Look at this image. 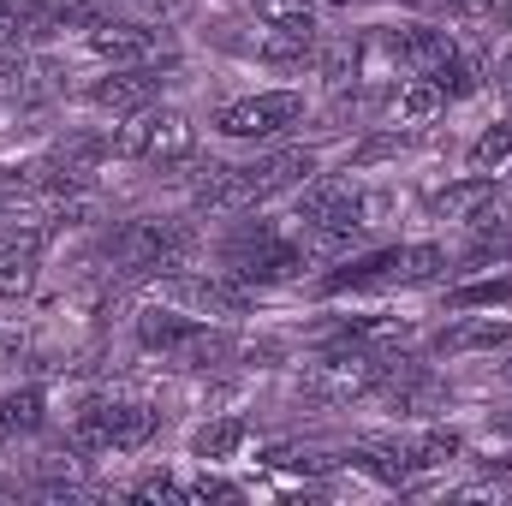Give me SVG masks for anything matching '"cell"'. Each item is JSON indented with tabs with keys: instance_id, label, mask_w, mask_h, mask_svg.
<instances>
[{
	"instance_id": "cell-8",
	"label": "cell",
	"mask_w": 512,
	"mask_h": 506,
	"mask_svg": "<svg viewBox=\"0 0 512 506\" xmlns=\"http://www.w3.org/2000/svg\"><path fill=\"white\" fill-rule=\"evenodd\" d=\"M304 120V96L298 90H262V96H245V102H227L215 114V131L221 137H245V143H268L280 131H292Z\"/></svg>"
},
{
	"instance_id": "cell-16",
	"label": "cell",
	"mask_w": 512,
	"mask_h": 506,
	"mask_svg": "<svg viewBox=\"0 0 512 506\" xmlns=\"http://www.w3.org/2000/svg\"><path fill=\"white\" fill-rule=\"evenodd\" d=\"M507 346H512V322H507V316H471V322H459V328H447V334L435 340V352H441V358L507 352Z\"/></svg>"
},
{
	"instance_id": "cell-7",
	"label": "cell",
	"mask_w": 512,
	"mask_h": 506,
	"mask_svg": "<svg viewBox=\"0 0 512 506\" xmlns=\"http://www.w3.org/2000/svg\"><path fill=\"white\" fill-rule=\"evenodd\" d=\"M191 149H197V126H191V114H179V108H143V114H126L120 131H114V155H120V161L179 167V161H191Z\"/></svg>"
},
{
	"instance_id": "cell-26",
	"label": "cell",
	"mask_w": 512,
	"mask_h": 506,
	"mask_svg": "<svg viewBox=\"0 0 512 506\" xmlns=\"http://www.w3.org/2000/svg\"><path fill=\"white\" fill-rule=\"evenodd\" d=\"M477 84H483V78H477V66H471L465 54H453V60L435 72V90H441L447 102H465V96H477Z\"/></svg>"
},
{
	"instance_id": "cell-17",
	"label": "cell",
	"mask_w": 512,
	"mask_h": 506,
	"mask_svg": "<svg viewBox=\"0 0 512 506\" xmlns=\"http://www.w3.org/2000/svg\"><path fill=\"white\" fill-rule=\"evenodd\" d=\"M489 203H495V179H489V173H471V179L435 191V197H429V215H441V221H477Z\"/></svg>"
},
{
	"instance_id": "cell-6",
	"label": "cell",
	"mask_w": 512,
	"mask_h": 506,
	"mask_svg": "<svg viewBox=\"0 0 512 506\" xmlns=\"http://www.w3.org/2000/svg\"><path fill=\"white\" fill-rule=\"evenodd\" d=\"M191 233L179 221H161V215H143V221H126L114 239H108V262L120 274H179L191 262Z\"/></svg>"
},
{
	"instance_id": "cell-5",
	"label": "cell",
	"mask_w": 512,
	"mask_h": 506,
	"mask_svg": "<svg viewBox=\"0 0 512 506\" xmlns=\"http://www.w3.org/2000/svg\"><path fill=\"white\" fill-rule=\"evenodd\" d=\"M393 364V352H370V346H328L304 376H298V399L310 405H346V399H364L376 393Z\"/></svg>"
},
{
	"instance_id": "cell-11",
	"label": "cell",
	"mask_w": 512,
	"mask_h": 506,
	"mask_svg": "<svg viewBox=\"0 0 512 506\" xmlns=\"http://www.w3.org/2000/svg\"><path fill=\"white\" fill-rule=\"evenodd\" d=\"M84 42H90L96 60H114V66L155 60V48H161V36H155L149 24H120V18H96V24L84 30Z\"/></svg>"
},
{
	"instance_id": "cell-12",
	"label": "cell",
	"mask_w": 512,
	"mask_h": 506,
	"mask_svg": "<svg viewBox=\"0 0 512 506\" xmlns=\"http://www.w3.org/2000/svg\"><path fill=\"white\" fill-rule=\"evenodd\" d=\"M48 239H54L48 227H30V233H18V239H6V245H0V298H24V292L36 286Z\"/></svg>"
},
{
	"instance_id": "cell-28",
	"label": "cell",
	"mask_w": 512,
	"mask_h": 506,
	"mask_svg": "<svg viewBox=\"0 0 512 506\" xmlns=\"http://www.w3.org/2000/svg\"><path fill=\"white\" fill-rule=\"evenodd\" d=\"M0 96H36V60L30 54H0Z\"/></svg>"
},
{
	"instance_id": "cell-9",
	"label": "cell",
	"mask_w": 512,
	"mask_h": 506,
	"mask_svg": "<svg viewBox=\"0 0 512 506\" xmlns=\"http://www.w3.org/2000/svg\"><path fill=\"white\" fill-rule=\"evenodd\" d=\"M161 298L191 310V316H245L256 298V286H245L239 274H167Z\"/></svg>"
},
{
	"instance_id": "cell-2",
	"label": "cell",
	"mask_w": 512,
	"mask_h": 506,
	"mask_svg": "<svg viewBox=\"0 0 512 506\" xmlns=\"http://www.w3.org/2000/svg\"><path fill=\"white\" fill-rule=\"evenodd\" d=\"M161 429V411L143 405V399H114V393H96L78 405L72 417V447L78 453H137L149 447Z\"/></svg>"
},
{
	"instance_id": "cell-20",
	"label": "cell",
	"mask_w": 512,
	"mask_h": 506,
	"mask_svg": "<svg viewBox=\"0 0 512 506\" xmlns=\"http://www.w3.org/2000/svg\"><path fill=\"white\" fill-rule=\"evenodd\" d=\"M239 447H245V417H215V423H203V429L191 435V459H203V465L233 459Z\"/></svg>"
},
{
	"instance_id": "cell-31",
	"label": "cell",
	"mask_w": 512,
	"mask_h": 506,
	"mask_svg": "<svg viewBox=\"0 0 512 506\" xmlns=\"http://www.w3.org/2000/svg\"><path fill=\"white\" fill-rule=\"evenodd\" d=\"M507 376H512V364H507Z\"/></svg>"
},
{
	"instance_id": "cell-1",
	"label": "cell",
	"mask_w": 512,
	"mask_h": 506,
	"mask_svg": "<svg viewBox=\"0 0 512 506\" xmlns=\"http://www.w3.org/2000/svg\"><path fill=\"white\" fill-rule=\"evenodd\" d=\"M316 173V149H268V155H256L245 167H209V179L197 185V209H209V215H233V209H251L262 197H274V191H292V185H304Z\"/></svg>"
},
{
	"instance_id": "cell-30",
	"label": "cell",
	"mask_w": 512,
	"mask_h": 506,
	"mask_svg": "<svg viewBox=\"0 0 512 506\" xmlns=\"http://www.w3.org/2000/svg\"><path fill=\"white\" fill-rule=\"evenodd\" d=\"M24 346H30V334H24L18 322H0V364H18Z\"/></svg>"
},
{
	"instance_id": "cell-21",
	"label": "cell",
	"mask_w": 512,
	"mask_h": 506,
	"mask_svg": "<svg viewBox=\"0 0 512 506\" xmlns=\"http://www.w3.org/2000/svg\"><path fill=\"white\" fill-rule=\"evenodd\" d=\"M507 304H512V274H489V280H471V286L447 292V310H507Z\"/></svg>"
},
{
	"instance_id": "cell-29",
	"label": "cell",
	"mask_w": 512,
	"mask_h": 506,
	"mask_svg": "<svg viewBox=\"0 0 512 506\" xmlns=\"http://www.w3.org/2000/svg\"><path fill=\"white\" fill-rule=\"evenodd\" d=\"M191 489V501H239L245 489L239 483H221V477H197V483H185Z\"/></svg>"
},
{
	"instance_id": "cell-14",
	"label": "cell",
	"mask_w": 512,
	"mask_h": 506,
	"mask_svg": "<svg viewBox=\"0 0 512 506\" xmlns=\"http://www.w3.org/2000/svg\"><path fill=\"white\" fill-rule=\"evenodd\" d=\"M453 54H459L453 36L435 30V24H405L399 30V66H405V78H435Z\"/></svg>"
},
{
	"instance_id": "cell-3",
	"label": "cell",
	"mask_w": 512,
	"mask_h": 506,
	"mask_svg": "<svg viewBox=\"0 0 512 506\" xmlns=\"http://www.w3.org/2000/svg\"><path fill=\"white\" fill-rule=\"evenodd\" d=\"M227 274H239L245 286H280V280H298L316 256L304 251V239H286L280 221H245L227 245H221Z\"/></svg>"
},
{
	"instance_id": "cell-27",
	"label": "cell",
	"mask_w": 512,
	"mask_h": 506,
	"mask_svg": "<svg viewBox=\"0 0 512 506\" xmlns=\"http://www.w3.org/2000/svg\"><path fill=\"white\" fill-rule=\"evenodd\" d=\"M262 459L274 471H334L340 465V453H316V447H268Z\"/></svg>"
},
{
	"instance_id": "cell-13",
	"label": "cell",
	"mask_w": 512,
	"mask_h": 506,
	"mask_svg": "<svg viewBox=\"0 0 512 506\" xmlns=\"http://www.w3.org/2000/svg\"><path fill=\"white\" fill-rule=\"evenodd\" d=\"M197 328H203V316H191V310H179V304H149V310L137 316V340H143V352H161L167 364L179 358V346H185Z\"/></svg>"
},
{
	"instance_id": "cell-4",
	"label": "cell",
	"mask_w": 512,
	"mask_h": 506,
	"mask_svg": "<svg viewBox=\"0 0 512 506\" xmlns=\"http://www.w3.org/2000/svg\"><path fill=\"white\" fill-rule=\"evenodd\" d=\"M435 274H447L441 245H393V251H370L334 274H322V292L340 298V292H370V286H423Z\"/></svg>"
},
{
	"instance_id": "cell-15",
	"label": "cell",
	"mask_w": 512,
	"mask_h": 506,
	"mask_svg": "<svg viewBox=\"0 0 512 506\" xmlns=\"http://www.w3.org/2000/svg\"><path fill=\"white\" fill-rule=\"evenodd\" d=\"M42 423H48V393H42L36 381H24V387L0 393V447H18V441H30Z\"/></svg>"
},
{
	"instance_id": "cell-24",
	"label": "cell",
	"mask_w": 512,
	"mask_h": 506,
	"mask_svg": "<svg viewBox=\"0 0 512 506\" xmlns=\"http://www.w3.org/2000/svg\"><path fill=\"white\" fill-rule=\"evenodd\" d=\"M256 18L268 30H310L316 36V0H256Z\"/></svg>"
},
{
	"instance_id": "cell-22",
	"label": "cell",
	"mask_w": 512,
	"mask_h": 506,
	"mask_svg": "<svg viewBox=\"0 0 512 506\" xmlns=\"http://www.w3.org/2000/svg\"><path fill=\"white\" fill-rule=\"evenodd\" d=\"M441 108H447V96L435 90V78H405V90H399V120L405 126H429Z\"/></svg>"
},
{
	"instance_id": "cell-23",
	"label": "cell",
	"mask_w": 512,
	"mask_h": 506,
	"mask_svg": "<svg viewBox=\"0 0 512 506\" xmlns=\"http://www.w3.org/2000/svg\"><path fill=\"white\" fill-rule=\"evenodd\" d=\"M459 453H465V441H459V435H447V429H429V435L405 441L411 471H435V465H447V459H459Z\"/></svg>"
},
{
	"instance_id": "cell-18",
	"label": "cell",
	"mask_w": 512,
	"mask_h": 506,
	"mask_svg": "<svg viewBox=\"0 0 512 506\" xmlns=\"http://www.w3.org/2000/svg\"><path fill=\"white\" fill-rule=\"evenodd\" d=\"M256 54H262L268 66H280V72H298V66L316 60V36H310V30H268V24H262Z\"/></svg>"
},
{
	"instance_id": "cell-10",
	"label": "cell",
	"mask_w": 512,
	"mask_h": 506,
	"mask_svg": "<svg viewBox=\"0 0 512 506\" xmlns=\"http://www.w3.org/2000/svg\"><path fill=\"white\" fill-rule=\"evenodd\" d=\"M155 96H161V66H155V60L114 66L108 78H96V84H90V108H102V114H114V120L155 108Z\"/></svg>"
},
{
	"instance_id": "cell-19",
	"label": "cell",
	"mask_w": 512,
	"mask_h": 506,
	"mask_svg": "<svg viewBox=\"0 0 512 506\" xmlns=\"http://www.w3.org/2000/svg\"><path fill=\"white\" fill-rule=\"evenodd\" d=\"M233 352H239V346H233V334H221V328H209V322H203V328L179 346V358H173V364H179V370H221Z\"/></svg>"
},
{
	"instance_id": "cell-25",
	"label": "cell",
	"mask_w": 512,
	"mask_h": 506,
	"mask_svg": "<svg viewBox=\"0 0 512 506\" xmlns=\"http://www.w3.org/2000/svg\"><path fill=\"white\" fill-rule=\"evenodd\" d=\"M507 161H512V120H501L471 143V173H501Z\"/></svg>"
}]
</instances>
